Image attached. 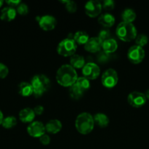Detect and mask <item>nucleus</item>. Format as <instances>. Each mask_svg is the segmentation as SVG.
I'll list each match as a JSON object with an SVG mask.
<instances>
[{"instance_id": "f257e3e1", "label": "nucleus", "mask_w": 149, "mask_h": 149, "mask_svg": "<svg viewBox=\"0 0 149 149\" xmlns=\"http://www.w3.org/2000/svg\"><path fill=\"white\" fill-rule=\"evenodd\" d=\"M77 74L76 70L70 64H64L57 70L56 79L61 86L70 87L77 81Z\"/></svg>"}, {"instance_id": "f03ea898", "label": "nucleus", "mask_w": 149, "mask_h": 149, "mask_svg": "<svg viewBox=\"0 0 149 149\" xmlns=\"http://www.w3.org/2000/svg\"><path fill=\"white\" fill-rule=\"evenodd\" d=\"M74 125L79 133L88 135L93 130L95 124L93 116L89 113L83 112L77 116Z\"/></svg>"}, {"instance_id": "7ed1b4c3", "label": "nucleus", "mask_w": 149, "mask_h": 149, "mask_svg": "<svg viewBox=\"0 0 149 149\" xmlns=\"http://www.w3.org/2000/svg\"><path fill=\"white\" fill-rule=\"evenodd\" d=\"M115 33L118 39L125 42L134 40L137 36V29L134 24L125 22H121L118 25L115 30Z\"/></svg>"}, {"instance_id": "20e7f679", "label": "nucleus", "mask_w": 149, "mask_h": 149, "mask_svg": "<svg viewBox=\"0 0 149 149\" xmlns=\"http://www.w3.org/2000/svg\"><path fill=\"white\" fill-rule=\"evenodd\" d=\"M31 84L33 88V95L36 97H39L49 90L51 87V81L45 75L37 74L34 76L32 79Z\"/></svg>"}, {"instance_id": "39448f33", "label": "nucleus", "mask_w": 149, "mask_h": 149, "mask_svg": "<svg viewBox=\"0 0 149 149\" xmlns=\"http://www.w3.org/2000/svg\"><path fill=\"white\" fill-rule=\"evenodd\" d=\"M77 44L73 39L66 38L63 39L57 47V52L64 57H72L77 50Z\"/></svg>"}, {"instance_id": "423d86ee", "label": "nucleus", "mask_w": 149, "mask_h": 149, "mask_svg": "<svg viewBox=\"0 0 149 149\" xmlns=\"http://www.w3.org/2000/svg\"><path fill=\"white\" fill-rule=\"evenodd\" d=\"M101 81L102 85L106 88H113L118 81V73L113 68H108L102 74Z\"/></svg>"}, {"instance_id": "0eeeda50", "label": "nucleus", "mask_w": 149, "mask_h": 149, "mask_svg": "<svg viewBox=\"0 0 149 149\" xmlns=\"http://www.w3.org/2000/svg\"><path fill=\"white\" fill-rule=\"evenodd\" d=\"M145 50L143 47L137 45H133L127 52V58L133 64H139L145 58Z\"/></svg>"}, {"instance_id": "6e6552de", "label": "nucleus", "mask_w": 149, "mask_h": 149, "mask_svg": "<svg viewBox=\"0 0 149 149\" xmlns=\"http://www.w3.org/2000/svg\"><path fill=\"white\" fill-rule=\"evenodd\" d=\"M147 99L144 93L138 91L131 92L127 97V102L134 108H140L145 104Z\"/></svg>"}, {"instance_id": "1a4fd4ad", "label": "nucleus", "mask_w": 149, "mask_h": 149, "mask_svg": "<svg viewBox=\"0 0 149 149\" xmlns=\"http://www.w3.org/2000/svg\"><path fill=\"white\" fill-rule=\"evenodd\" d=\"M82 73L85 78L89 80H93L96 79L100 74V68L94 63H88L83 68Z\"/></svg>"}, {"instance_id": "9d476101", "label": "nucleus", "mask_w": 149, "mask_h": 149, "mask_svg": "<svg viewBox=\"0 0 149 149\" xmlns=\"http://www.w3.org/2000/svg\"><path fill=\"white\" fill-rule=\"evenodd\" d=\"M85 13L89 17H96L101 13L102 10V2L96 0H91L85 4Z\"/></svg>"}, {"instance_id": "9b49d317", "label": "nucleus", "mask_w": 149, "mask_h": 149, "mask_svg": "<svg viewBox=\"0 0 149 149\" xmlns=\"http://www.w3.org/2000/svg\"><path fill=\"white\" fill-rule=\"evenodd\" d=\"M37 20L39 23V27L45 31L53 30L57 24V21L55 17L50 15L37 17Z\"/></svg>"}, {"instance_id": "f8f14e48", "label": "nucleus", "mask_w": 149, "mask_h": 149, "mask_svg": "<svg viewBox=\"0 0 149 149\" xmlns=\"http://www.w3.org/2000/svg\"><path fill=\"white\" fill-rule=\"evenodd\" d=\"M26 130L30 136L39 138L45 133V127L41 122L35 121L29 124Z\"/></svg>"}, {"instance_id": "ddd939ff", "label": "nucleus", "mask_w": 149, "mask_h": 149, "mask_svg": "<svg viewBox=\"0 0 149 149\" xmlns=\"http://www.w3.org/2000/svg\"><path fill=\"white\" fill-rule=\"evenodd\" d=\"M102 42L98 37L89 38V41L84 45V49L91 53H96L100 51Z\"/></svg>"}, {"instance_id": "4468645a", "label": "nucleus", "mask_w": 149, "mask_h": 149, "mask_svg": "<svg viewBox=\"0 0 149 149\" xmlns=\"http://www.w3.org/2000/svg\"><path fill=\"white\" fill-rule=\"evenodd\" d=\"M34 118L35 113L31 108H25L19 112V119L23 123H32Z\"/></svg>"}, {"instance_id": "2eb2a0df", "label": "nucleus", "mask_w": 149, "mask_h": 149, "mask_svg": "<svg viewBox=\"0 0 149 149\" xmlns=\"http://www.w3.org/2000/svg\"><path fill=\"white\" fill-rule=\"evenodd\" d=\"M17 15L16 9L10 7H6L3 8L0 14V19L3 21L10 22L15 20Z\"/></svg>"}, {"instance_id": "dca6fc26", "label": "nucleus", "mask_w": 149, "mask_h": 149, "mask_svg": "<svg viewBox=\"0 0 149 149\" xmlns=\"http://www.w3.org/2000/svg\"><path fill=\"white\" fill-rule=\"evenodd\" d=\"M45 131L51 134H57L62 129V124L58 119H51L45 125Z\"/></svg>"}, {"instance_id": "f3484780", "label": "nucleus", "mask_w": 149, "mask_h": 149, "mask_svg": "<svg viewBox=\"0 0 149 149\" xmlns=\"http://www.w3.org/2000/svg\"><path fill=\"white\" fill-rule=\"evenodd\" d=\"M98 22L105 28H110L115 24V19L112 15L110 13H104L98 17Z\"/></svg>"}, {"instance_id": "a211bd4d", "label": "nucleus", "mask_w": 149, "mask_h": 149, "mask_svg": "<svg viewBox=\"0 0 149 149\" xmlns=\"http://www.w3.org/2000/svg\"><path fill=\"white\" fill-rule=\"evenodd\" d=\"M18 91L19 95L23 97H29L33 95L34 93L31 83L26 82V81H22L19 84L18 87Z\"/></svg>"}, {"instance_id": "6ab92c4d", "label": "nucleus", "mask_w": 149, "mask_h": 149, "mask_svg": "<svg viewBox=\"0 0 149 149\" xmlns=\"http://www.w3.org/2000/svg\"><path fill=\"white\" fill-rule=\"evenodd\" d=\"M102 48L104 52L110 55V53H112V52L116 51L117 48H118V43L114 39L110 38V39H107L106 41L102 42Z\"/></svg>"}, {"instance_id": "aec40b11", "label": "nucleus", "mask_w": 149, "mask_h": 149, "mask_svg": "<svg viewBox=\"0 0 149 149\" xmlns=\"http://www.w3.org/2000/svg\"><path fill=\"white\" fill-rule=\"evenodd\" d=\"M93 121H94L95 125H98L100 127L104 128L108 126L110 123V120L108 116L106 114L102 113H96L94 116H93Z\"/></svg>"}, {"instance_id": "412c9836", "label": "nucleus", "mask_w": 149, "mask_h": 149, "mask_svg": "<svg viewBox=\"0 0 149 149\" xmlns=\"http://www.w3.org/2000/svg\"><path fill=\"white\" fill-rule=\"evenodd\" d=\"M71 66H72L73 68L75 69V68H81L84 67V65H86V61H85L84 57L80 55H75L70 58V64Z\"/></svg>"}, {"instance_id": "4be33fe9", "label": "nucleus", "mask_w": 149, "mask_h": 149, "mask_svg": "<svg viewBox=\"0 0 149 149\" xmlns=\"http://www.w3.org/2000/svg\"><path fill=\"white\" fill-rule=\"evenodd\" d=\"M136 13L132 9L127 8L123 11L121 14V18H122L123 22L125 23H131L134 21L136 19Z\"/></svg>"}, {"instance_id": "5701e85b", "label": "nucleus", "mask_w": 149, "mask_h": 149, "mask_svg": "<svg viewBox=\"0 0 149 149\" xmlns=\"http://www.w3.org/2000/svg\"><path fill=\"white\" fill-rule=\"evenodd\" d=\"M73 39H74L76 44L85 45L86 42L89 41V36L86 32L80 31H77L74 33V36H73Z\"/></svg>"}, {"instance_id": "b1692460", "label": "nucleus", "mask_w": 149, "mask_h": 149, "mask_svg": "<svg viewBox=\"0 0 149 149\" xmlns=\"http://www.w3.org/2000/svg\"><path fill=\"white\" fill-rule=\"evenodd\" d=\"M70 95L73 100H79L83 97L84 92L82 91L75 84H73L72 86L70 87Z\"/></svg>"}, {"instance_id": "393cba45", "label": "nucleus", "mask_w": 149, "mask_h": 149, "mask_svg": "<svg viewBox=\"0 0 149 149\" xmlns=\"http://www.w3.org/2000/svg\"><path fill=\"white\" fill-rule=\"evenodd\" d=\"M17 125V119L13 116H8L7 117L4 118L1 123V126L4 129H12Z\"/></svg>"}, {"instance_id": "a878e982", "label": "nucleus", "mask_w": 149, "mask_h": 149, "mask_svg": "<svg viewBox=\"0 0 149 149\" xmlns=\"http://www.w3.org/2000/svg\"><path fill=\"white\" fill-rule=\"evenodd\" d=\"M74 84L84 93L85 91H86V90L90 88V81H89V79L85 78L84 77H78Z\"/></svg>"}, {"instance_id": "bb28decb", "label": "nucleus", "mask_w": 149, "mask_h": 149, "mask_svg": "<svg viewBox=\"0 0 149 149\" xmlns=\"http://www.w3.org/2000/svg\"><path fill=\"white\" fill-rule=\"evenodd\" d=\"M148 42V37L145 34L141 33V34H139L136 36L135 43L136 45H137V46L143 47L147 45Z\"/></svg>"}, {"instance_id": "cd10ccee", "label": "nucleus", "mask_w": 149, "mask_h": 149, "mask_svg": "<svg viewBox=\"0 0 149 149\" xmlns=\"http://www.w3.org/2000/svg\"><path fill=\"white\" fill-rule=\"evenodd\" d=\"M61 2L65 4V7L66 10H67V12L70 13H74L77 11V4L74 1H61Z\"/></svg>"}, {"instance_id": "c85d7f7f", "label": "nucleus", "mask_w": 149, "mask_h": 149, "mask_svg": "<svg viewBox=\"0 0 149 149\" xmlns=\"http://www.w3.org/2000/svg\"><path fill=\"white\" fill-rule=\"evenodd\" d=\"M16 12L20 15H26L29 13V7L25 3L21 2L16 7Z\"/></svg>"}, {"instance_id": "c756f323", "label": "nucleus", "mask_w": 149, "mask_h": 149, "mask_svg": "<svg viewBox=\"0 0 149 149\" xmlns=\"http://www.w3.org/2000/svg\"><path fill=\"white\" fill-rule=\"evenodd\" d=\"M97 37L99 38L101 42H103L106 41L107 39H110V32L108 29H102L99 33Z\"/></svg>"}, {"instance_id": "7c9ffc66", "label": "nucleus", "mask_w": 149, "mask_h": 149, "mask_svg": "<svg viewBox=\"0 0 149 149\" xmlns=\"http://www.w3.org/2000/svg\"><path fill=\"white\" fill-rule=\"evenodd\" d=\"M102 9L107 11H110L115 7V2L112 0H105L102 2Z\"/></svg>"}, {"instance_id": "2f4dec72", "label": "nucleus", "mask_w": 149, "mask_h": 149, "mask_svg": "<svg viewBox=\"0 0 149 149\" xmlns=\"http://www.w3.org/2000/svg\"><path fill=\"white\" fill-rule=\"evenodd\" d=\"M9 74V69L5 64L0 63V79H4Z\"/></svg>"}, {"instance_id": "473e14b6", "label": "nucleus", "mask_w": 149, "mask_h": 149, "mask_svg": "<svg viewBox=\"0 0 149 149\" xmlns=\"http://www.w3.org/2000/svg\"><path fill=\"white\" fill-rule=\"evenodd\" d=\"M109 59V54L103 52H100L97 55V61L99 63H105Z\"/></svg>"}, {"instance_id": "72a5a7b5", "label": "nucleus", "mask_w": 149, "mask_h": 149, "mask_svg": "<svg viewBox=\"0 0 149 149\" xmlns=\"http://www.w3.org/2000/svg\"><path fill=\"white\" fill-rule=\"evenodd\" d=\"M39 141H40L41 143L44 146L49 145L50 143H51V138H50L49 135H47V134H45V133L44 134V135H42V136L39 138Z\"/></svg>"}, {"instance_id": "f704fd0d", "label": "nucleus", "mask_w": 149, "mask_h": 149, "mask_svg": "<svg viewBox=\"0 0 149 149\" xmlns=\"http://www.w3.org/2000/svg\"><path fill=\"white\" fill-rule=\"evenodd\" d=\"M6 3L8 4V7L15 9L21 3V1L19 0H8V1H6Z\"/></svg>"}, {"instance_id": "c9c22d12", "label": "nucleus", "mask_w": 149, "mask_h": 149, "mask_svg": "<svg viewBox=\"0 0 149 149\" xmlns=\"http://www.w3.org/2000/svg\"><path fill=\"white\" fill-rule=\"evenodd\" d=\"M34 112L35 115H41L44 111V107L41 105H38L34 108Z\"/></svg>"}, {"instance_id": "e433bc0d", "label": "nucleus", "mask_w": 149, "mask_h": 149, "mask_svg": "<svg viewBox=\"0 0 149 149\" xmlns=\"http://www.w3.org/2000/svg\"><path fill=\"white\" fill-rule=\"evenodd\" d=\"M4 115H3V113L1 112V111L0 110V125H1V123H2V121L4 119Z\"/></svg>"}, {"instance_id": "4c0bfd02", "label": "nucleus", "mask_w": 149, "mask_h": 149, "mask_svg": "<svg viewBox=\"0 0 149 149\" xmlns=\"http://www.w3.org/2000/svg\"><path fill=\"white\" fill-rule=\"evenodd\" d=\"M144 94H145V96L146 99H147V100H149V89L146 90V92L144 93Z\"/></svg>"}, {"instance_id": "58836bf2", "label": "nucleus", "mask_w": 149, "mask_h": 149, "mask_svg": "<svg viewBox=\"0 0 149 149\" xmlns=\"http://www.w3.org/2000/svg\"><path fill=\"white\" fill-rule=\"evenodd\" d=\"M3 1H1V0H0V8H1V6H2V4H3Z\"/></svg>"}]
</instances>
